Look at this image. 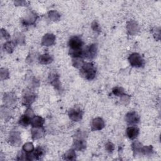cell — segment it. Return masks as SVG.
<instances>
[{
	"label": "cell",
	"instance_id": "6",
	"mask_svg": "<svg viewBox=\"0 0 161 161\" xmlns=\"http://www.w3.org/2000/svg\"><path fill=\"white\" fill-rule=\"evenodd\" d=\"M43 124V120L42 118L39 117V116H36L32 119V120L31 122V124L32 125L33 127H42Z\"/></svg>",
	"mask_w": 161,
	"mask_h": 161
},
{
	"label": "cell",
	"instance_id": "3",
	"mask_svg": "<svg viewBox=\"0 0 161 161\" xmlns=\"http://www.w3.org/2000/svg\"><path fill=\"white\" fill-rule=\"evenodd\" d=\"M129 61L132 66L139 67L144 65V60L138 53H133L129 57Z\"/></svg>",
	"mask_w": 161,
	"mask_h": 161
},
{
	"label": "cell",
	"instance_id": "5",
	"mask_svg": "<svg viewBox=\"0 0 161 161\" xmlns=\"http://www.w3.org/2000/svg\"><path fill=\"white\" fill-rule=\"evenodd\" d=\"M96 50L95 47L90 46L89 47H87L86 49L83 50V55L86 58L92 59L95 55Z\"/></svg>",
	"mask_w": 161,
	"mask_h": 161
},
{
	"label": "cell",
	"instance_id": "13",
	"mask_svg": "<svg viewBox=\"0 0 161 161\" xmlns=\"http://www.w3.org/2000/svg\"><path fill=\"white\" fill-rule=\"evenodd\" d=\"M113 93H114L115 95H120V94L124 93V91H123L121 88H115V89L113 90Z\"/></svg>",
	"mask_w": 161,
	"mask_h": 161
},
{
	"label": "cell",
	"instance_id": "9",
	"mask_svg": "<svg viewBox=\"0 0 161 161\" xmlns=\"http://www.w3.org/2000/svg\"><path fill=\"white\" fill-rule=\"evenodd\" d=\"M80 115H81V114L80 113V110H72L70 112V117L73 119L74 117H75V120H77L80 118Z\"/></svg>",
	"mask_w": 161,
	"mask_h": 161
},
{
	"label": "cell",
	"instance_id": "1",
	"mask_svg": "<svg viewBox=\"0 0 161 161\" xmlns=\"http://www.w3.org/2000/svg\"><path fill=\"white\" fill-rule=\"evenodd\" d=\"M96 69L93 63H86L81 69L80 74L86 79L91 80L95 77Z\"/></svg>",
	"mask_w": 161,
	"mask_h": 161
},
{
	"label": "cell",
	"instance_id": "7",
	"mask_svg": "<svg viewBox=\"0 0 161 161\" xmlns=\"http://www.w3.org/2000/svg\"><path fill=\"white\" fill-rule=\"evenodd\" d=\"M93 127L95 130H100L104 127V123L102 119L97 118L93 121Z\"/></svg>",
	"mask_w": 161,
	"mask_h": 161
},
{
	"label": "cell",
	"instance_id": "2",
	"mask_svg": "<svg viewBox=\"0 0 161 161\" xmlns=\"http://www.w3.org/2000/svg\"><path fill=\"white\" fill-rule=\"evenodd\" d=\"M83 42L79 37H72L69 42V45L70 47V52H75L82 50L83 46Z\"/></svg>",
	"mask_w": 161,
	"mask_h": 161
},
{
	"label": "cell",
	"instance_id": "8",
	"mask_svg": "<svg viewBox=\"0 0 161 161\" xmlns=\"http://www.w3.org/2000/svg\"><path fill=\"white\" fill-rule=\"evenodd\" d=\"M30 118L27 115H23L20 119L19 121V124H21V125L24 126V127H27V125L30 124Z\"/></svg>",
	"mask_w": 161,
	"mask_h": 161
},
{
	"label": "cell",
	"instance_id": "11",
	"mask_svg": "<svg viewBox=\"0 0 161 161\" xmlns=\"http://www.w3.org/2000/svg\"><path fill=\"white\" fill-rule=\"evenodd\" d=\"M43 150L40 147H38L36 149V150H35V152L33 153V156L35 157V158L38 159L40 157L43 156Z\"/></svg>",
	"mask_w": 161,
	"mask_h": 161
},
{
	"label": "cell",
	"instance_id": "12",
	"mask_svg": "<svg viewBox=\"0 0 161 161\" xmlns=\"http://www.w3.org/2000/svg\"><path fill=\"white\" fill-rule=\"evenodd\" d=\"M23 149L25 151H27V152H30V151L31 152V150H32L33 149V145L31 144H27L26 145H25Z\"/></svg>",
	"mask_w": 161,
	"mask_h": 161
},
{
	"label": "cell",
	"instance_id": "10",
	"mask_svg": "<svg viewBox=\"0 0 161 161\" xmlns=\"http://www.w3.org/2000/svg\"><path fill=\"white\" fill-rule=\"evenodd\" d=\"M130 115L131 116H129L128 117V122L130 123V124H135V123L138 122V116L135 114V113H130Z\"/></svg>",
	"mask_w": 161,
	"mask_h": 161
},
{
	"label": "cell",
	"instance_id": "4",
	"mask_svg": "<svg viewBox=\"0 0 161 161\" xmlns=\"http://www.w3.org/2000/svg\"><path fill=\"white\" fill-rule=\"evenodd\" d=\"M138 134H139V130L135 127H128L127 130V135L130 139H134L138 136Z\"/></svg>",
	"mask_w": 161,
	"mask_h": 161
}]
</instances>
